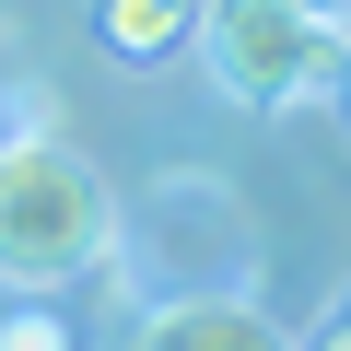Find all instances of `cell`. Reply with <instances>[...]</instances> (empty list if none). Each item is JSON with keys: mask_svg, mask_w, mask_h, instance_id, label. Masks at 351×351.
Segmentation results:
<instances>
[{"mask_svg": "<svg viewBox=\"0 0 351 351\" xmlns=\"http://www.w3.org/2000/svg\"><path fill=\"white\" fill-rule=\"evenodd\" d=\"M117 246V199L82 141L59 129H12L0 141V281L12 293H59Z\"/></svg>", "mask_w": 351, "mask_h": 351, "instance_id": "1", "label": "cell"}, {"mask_svg": "<svg viewBox=\"0 0 351 351\" xmlns=\"http://www.w3.org/2000/svg\"><path fill=\"white\" fill-rule=\"evenodd\" d=\"M211 82L234 106H304L328 71H339V24H316L304 0H211V12L188 24Z\"/></svg>", "mask_w": 351, "mask_h": 351, "instance_id": "2", "label": "cell"}, {"mask_svg": "<svg viewBox=\"0 0 351 351\" xmlns=\"http://www.w3.org/2000/svg\"><path fill=\"white\" fill-rule=\"evenodd\" d=\"M188 24H199V0H94V36H106L117 59H164V47H188Z\"/></svg>", "mask_w": 351, "mask_h": 351, "instance_id": "4", "label": "cell"}, {"mask_svg": "<svg viewBox=\"0 0 351 351\" xmlns=\"http://www.w3.org/2000/svg\"><path fill=\"white\" fill-rule=\"evenodd\" d=\"M304 12H316V24H351V0H304Z\"/></svg>", "mask_w": 351, "mask_h": 351, "instance_id": "6", "label": "cell"}, {"mask_svg": "<svg viewBox=\"0 0 351 351\" xmlns=\"http://www.w3.org/2000/svg\"><path fill=\"white\" fill-rule=\"evenodd\" d=\"M141 339H152V351H269L281 328H269L246 293H176V304H152Z\"/></svg>", "mask_w": 351, "mask_h": 351, "instance_id": "3", "label": "cell"}, {"mask_svg": "<svg viewBox=\"0 0 351 351\" xmlns=\"http://www.w3.org/2000/svg\"><path fill=\"white\" fill-rule=\"evenodd\" d=\"M328 339H339V351H351V304H339V316H328Z\"/></svg>", "mask_w": 351, "mask_h": 351, "instance_id": "7", "label": "cell"}, {"mask_svg": "<svg viewBox=\"0 0 351 351\" xmlns=\"http://www.w3.org/2000/svg\"><path fill=\"white\" fill-rule=\"evenodd\" d=\"M59 339H71V328H59L47 304H12V316H0V351H59Z\"/></svg>", "mask_w": 351, "mask_h": 351, "instance_id": "5", "label": "cell"}]
</instances>
